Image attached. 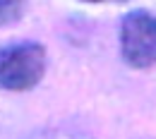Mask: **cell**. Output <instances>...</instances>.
<instances>
[{
	"mask_svg": "<svg viewBox=\"0 0 156 139\" xmlns=\"http://www.w3.org/2000/svg\"><path fill=\"white\" fill-rule=\"evenodd\" d=\"M48 70V50L36 41L7 43L0 48V89L29 91L39 86Z\"/></svg>",
	"mask_w": 156,
	"mask_h": 139,
	"instance_id": "1",
	"label": "cell"
},
{
	"mask_svg": "<svg viewBox=\"0 0 156 139\" xmlns=\"http://www.w3.org/2000/svg\"><path fill=\"white\" fill-rule=\"evenodd\" d=\"M120 58L132 70L156 67V15L149 10H130L118 29Z\"/></svg>",
	"mask_w": 156,
	"mask_h": 139,
	"instance_id": "2",
	"label": "cell"
},
{
	"mask_svg": "<svg viewBox=\"0 0 156 139\" xmlns=\"http://www.w3.org/2000/svg\"><path fill=\"white\" fill-rule=\"evenodd\" d=\"M27 10H29V0H0V29L20 24Z\"/></svg>",
	"mask_w": 156,
	"mask_h": 139,
	"instance_id": "3",
	"label": "cell"
},
{
	"mask_svg": "<svg viewBox=\"0 0 156 139\" xmlns=\"http://www.w3.org/2000/svg\"><path fill=\"white\" fill-rule=\"evenodd\" d=\"M27 139H91L89 134H82L77 130H67V127H51V130H41L34 132Z\"/></svg>",
	"mask_w": 156,
	"mask_h": 139,
	"instance_id": "4",
	"label": "cell"
},
{
	"mask_svg": "<svg viewBox=\"0 0 156 139\" xmlns=\"http://www.w3.org/2000/svg\"><path fill=\"white\" fill-rule=\"evenodd\" d=\"M82 2H89V5H122V2H130V0H82Z\"/></svg>",
	"mask_w": 156,
	"mask_h": 139,
	"instance_id": "5",
	"label": "cell"
}]
</instances>
